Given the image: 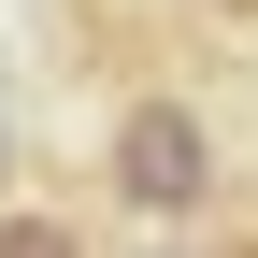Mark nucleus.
<instances>
[{
  "mask_svg": "<svg viewBox=\"0 0 258 258\" xmlns=\"http://www.w3.org/2000/svg\"><path fill=\"white\" fill-rule=\"evenodd\" d=\"M101 172H115V201L129 215H158V230H186V215L215 201V129L186 86H129L115 129H101Z\"/></svg>",
  "mask_w": 258,
  "mask_h": 258,
  "instance_id": "f257e3e1",
  "label": "nucleus"
},
{
  "mask_svg": "<svg viewBox=\"0 0 258 258\" xmlns=\"http://www.w3.org/2000/svg\"><path fill=\"white\" fill-rule=\"evenodd\" d=\"M0 258H86V230L43 215V201H15V215H0Z\"/></svg>",
  "mask_w": 258,
  "mask_h": 258,
  "instance_id": "f03ea898",
  "label": "nucleus"
},
{
  "mask_svg": "<svg viewBox=\"0 0 258 258\" xmlns=\"http://www.w3.org/2000/svg\"><path fill=\"white\" fill-rule=\"evenodd\" d=\"M201 15H215V29H258V0H201Z\"/></svg>",
  "mask_w": 258,
  "mask_h": 258,
  "instance_id": "7ed1b4c3",
  "label": "nucleus"
},
{
  "mask_svg": "<svg viewBox=\"0 0 258 258\" xmlns=\"http://www.w3.org/2000/svg\"><path fill=\"white\" fill-rule=\"evenodd\" d=\"M201 258H258V244H244V230H230V244H201Z\"/></svg>",
  "mask_w": 258,
  "mask_h": 258,
  "instance_id": "20e7f679",
  "label": "nucleus"
}]
</instances>
